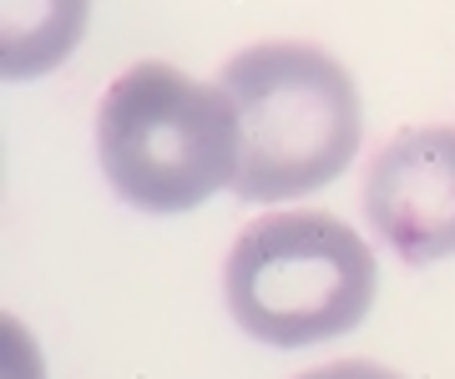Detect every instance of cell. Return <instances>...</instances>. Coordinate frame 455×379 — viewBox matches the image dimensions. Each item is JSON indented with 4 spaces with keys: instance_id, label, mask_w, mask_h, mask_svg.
<instances>
[{
    "instance_id": "3",
    "label": "cell",
    "mask_w": 455,
    "mask_h": 379,
    "mask_svg": "<svg viewBox=\"0 0 455 379\" xmlns=\"http://www.w3.org/2000/svg\"><path fill=\"white\" fill-rule=\"evenodd\" d=\"M374 288V248L319 208L263 213L238 233L223 268L228 313L248 339L274 349H309L359 329Z\"/></svg>"
},
{
    "instance_id": "6",
    "label": "cell",
    "mask_w": 455,
    "mask_h": 379,
    "mask_svg": "<svg viewBox=\"0 0 455 379\" xmlns=\"http://www.w3.org/2000/svg\"><path fill=\"white\" fill-rule=\"evenodd\" d=\"M299 379H405V375H395V369L370 364V359H334V364L309 369V375H299Z\"/></svg>"
},
{
    "instance_id": "4",
    "label": "cell",
    "mask_w": 455,
    "mask_h": 379,
    "mask_svg": "<svg viewBox=\"0 0 455 379\" xmlns=\"http://www.w3.org/2000/svg\"><path fill=\"white\" fill-rule=\"evenodd\" d=\"M364 217L410 268L455 258V127H410L374 152Z\"/></svg>"
},
{
    "instance_id": "2",
    "label": "cell",
    "mask_w": 455,
    "mask_h": 379,
    "mask_svg": "<svg viewBox=\"0 0 455 379\" xmlns=\"http://www.w3.org/2000/svg\"><path fill=\"white\" fill-rule=\"evenodd\" d=\"M238 107L167 61H137L97 107V157L137 213H193L238 178Z\"/></svg>"
},
{
    "instance_id": "5",
    "label": "cell",
    "mask_w": 455,
    "mask_h": 379,
    "mask_svg": "<svg viewBox=\"0 0 455 379\" xmlns=\"http://www.w3.org/2000/svg\"><path fill=\"white\" fill-rule=\"evenodd\" d=\"M92 0H0V76H51L82 46Z\"/></svg>"
},
{
    "instance_id": "1",
    "label": "cell",
    "mask_w": 455,
    "mask_h": 379,
    "mask_svg": "<svg viewBox=\"0 0 455 379\" xmlns=\"http://www.w3.org/2000/svg\"><path fill=\"white\" fill-rule=\"evenodd\" d=\"M238 107V202H293L359 157L364 107L349 71L309 41H259L223 67Z\"/></svg>"
}]
</instances>
